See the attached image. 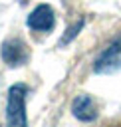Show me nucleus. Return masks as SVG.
Instances as JSON below:
<instances>
[{"label": "nucleus", "mask_w": 121, "mask_h": 127, "mask_svg": "<svg viewBox=\"0 0 121 127\" xmlns=\"http://www.w3.org/2000/svg\"><path fill=\"white\" fill-rule=\"evenodd\" d=\"M26 93L28 87L24 83H16L8 89L6 103V127H28L26 119Z\"/></svg>", "instance_id": "f257e3e1"}, {"label": "nucleus", "mask_w": 121, "mask_h": 127, "mask_svg": "<svg viewBox=\"0 0 121 127\" xmlns=\"http://www.w3.org/2000/svg\"><path fill=\"white\" fill-rule=\"evenodd\" d=\"M121 69V36L113 40L95 60L93 71L95 73H113Z\"/></svg>", "instance_id": "f03ea898"}, {"label": "nucleus", "mask_w": 121, "mask_h": 127, "mask_svg": "<svg viewBox=\"0 0 121 127\" xmlns=\"http://www.w3.org/2000/svg\"><path fill=\"white\" fill-rule=\"evenodd\" d=\"M0 56L4 60V64H8L10 67H18V65H24L28 62V48L22 40L18 38H10L2 44L0 48Z\"/></svg>", "instance_id": "7ed1b4c3"}, {"label": "nucleus", "mask_w": 121, "mask_h": 127, "mask_svg": "<svg viewBox=\"0 0 121 127\" xmlns=\"http://www.w3.org/2000/svg\"><path fill=\"white\" fill-rule=\"evenodd\" d=\"M26 24H28V28H32V30H36V32H50V30L54 28V24H56L54 10H52L48 4H40V6H36V8L30 12Z\"/></svg>", "instance_id": "20e7f679"}, {"label": "nucleus", "mask_w": 121, "mask_h": 127, "mask_svg": "<svg viewBox=\"0 0 121 127\" xmlns=\"http://www.w3.org/2000/svg\"><path fill=\"white\" fill-rule=\"evenodd\" d=\"M71 113H73V117L79 119V121H93V119L97 117V105H95V101H93L89 95L81 93V95H77V97L73 99V103H71Z\"/></svg>", "instance_id": "39448f33"}, {"label": "nucleus", "mask_w": 121, "mask_h": 127, "mask_svg": "<svg viewBox=\"0 0 121 127\" xmlns=\"http://www.w3.org/2000/svg\"><path fill=\"white\" fill-rule=\"evenodd\" d=\"M81 26H83V20H79V22H75L71 28H67V34H63V38L60 40V46H63V44H69L75 36H77V32L81 30Z\"/></svg>", "instance_id": "423d86ee"}]
</instances>
